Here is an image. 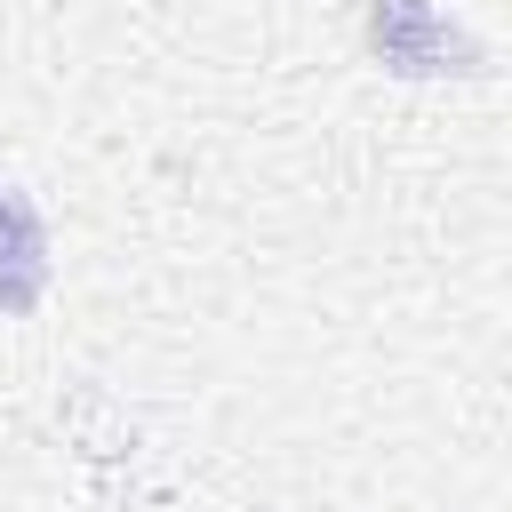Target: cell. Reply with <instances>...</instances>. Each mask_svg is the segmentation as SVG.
<instances>
[{
  "label": "cell",
  "mask_w": 512,
  "mask_h": 512,
  "mask_svg": "<svg viewBox=\"0 0 512 512\" xmlns=\"http://www.w3.org/2000/svg\"><path fill=\"white\" fill-rule=\"evenodd\" d=\"M48 288V232L24 192L0 184V312H32Z\"/></svg>",
  "instance_id": "6da1fadb"
},
{
  "label": "cell",
  "mask_w": 512,
  "mask_h": 512,
  "mask_svg": "<svg viewBox=\"0 0 512 512\" xmlns=\"http://www.w3.org/2000/svg\"><path fill=\"white\" fill-rule=\"evenodd\" d=\"M376 48L400 64V72H440L448 56H464L472 64V48L424 8V0H376Z\"/></svg>",
  "instance_id": "7a4b0ae2"
}]
</instances>
